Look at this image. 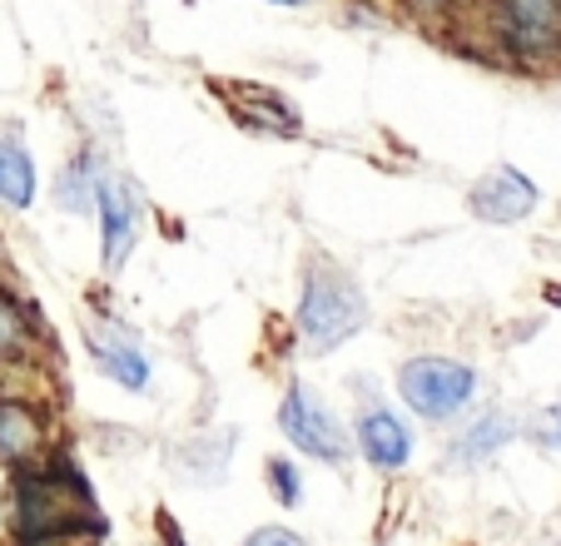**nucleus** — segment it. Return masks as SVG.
Here are the masks:
<instances>
[{
  "mask_svg": "<svg viewBox=\"0 0 561 546\" xmlns=\"http://www.w3.org/2000/svg\"><path fill=\"white\" fill-rule=\"evenodd\" d=\"M363 323H368L363 288L333 263H313V273L304 278V298H298V333H304L308 353H333Z\"/></svg>",
  "mask_w": 561,
  "mask_h": 546,
  "instance_id": "nucleus-1",
  "label": "nucleus"
},
{
  "mask_svg": "<svg viewBox=\"0 0 561 546\" xmlns=\"http://www.w3.org/2000/svg\"><path fill=\"white\" fill-rule=\"evenodd\" d=\"M90 522V497L75 477L31 473L15 487V536L21 542H50V536L80 532Z\"/></svg>",
  "mask_w": 561,
  "mask_h": 546,
  "instance_id": "nucleus-2",
  "label": "nucleus"
},
{
  "mask_svg": "<svg viewBox=\"0 0 561 546\" xmlns=\"http://www.w3.org/2000/svg\"><path fill=\"white\" fill-rule=\"evenodd\" d=\"M398 398L423 422H453L477 398V373L457 357H413L398 368Z\"/></svg>",
  "mask_w": 561,
  "mask_h": 546,
  "instance_id": "nucleus-3",
  "label": "nucleus"
},
{
  "mask_svg": "<svg viewBox=\"0 0 561 546\" xmlns=\"http://www.w3.org/2000/svg\"><path fill=\"white\" fill-rule=\"evenodd\" d=\"M278 428L298 452H308V457L329 467H343L353 457L348 428L333 418V408L318 393H308V383H288L284 402H278Z\"/></svg>",
  "mask_w": 561,
  "mask_h": 546,
  "instance_id": "nucleus-4",
  "label": "nucleus"
},
{
  "mask_svg": "<svg viewBox=\"0 0 561 546\" xmlns=\"http://www.w3.org/2000/svg\"><path fill=\"white\" fill-rule=\"evenodd\" d=\"M358 452L378 473H403V467L413 463V428L392 408L368 402V408L358 412Z\"/></svg>",
  "mask_w": 561,
  "mask_h": 546,
  "instance_id": "nucleus-5",
  "label": "nucleus"
},
{
  "mask_svg": "<svg viewBox=\"0 0 561 546\" xmlns=\"http://www.w3.org/2000/svg\"><path fill=\"white\" fill-rule=\"evenodd\" d=\"M537 209V184H531L522 169L502 164L492 169L488 179H477V190H472V214L477 219H488V224H517L522 214Z\"/></svg>",
  "mask_w": 561,
  "mask_h": 546,
  "instance_id": "nucleus-6",
  "label": "nucleus"
},
{
  "mask_svg": "<svg viewBox=\"0 0 561 546\" xmlns=\"http://www.w3.org/2000/svg\"><path fill=\"white\" fill-rule=\"evenodd\" d=\"M85 338H90V357L100 363V373H105L110 383H119V388H129V393L149 388V357L139 353V343L129 333L105 328V323H90Z\"/></svg>",
  "mask_w": 561,
  "mask_h": 546,
  "instance_id": "nucleus-7",
  "label": "nucleus"
},
{
  "mask_svg": "<svg viewBox=\"0 0 561 546\" xmlns=\"http://www.w3.org/2000/svg\"><path fill=\"white\" fill-rule=\"evenodd\" d=\"M502 31L522 55H547L561 45V5L557 0H507Z\"/></svg>",
  "mask_w": 561,
  "mask_h": 546,
  "instance_id": "nucleus-8",
  "label": "nucleus"
},
{
  "mask_svg": "<svg viewBox=\"0 0 561 546\" xmlns=\"http://www.w3.org/2000/svg\"><path fill=\"white\" fill-rule=\"evenodd\" d=\"M100 219H105V269L119 273L135 243V200L119 184H100Z\"/></svg>",
  "mask_w": 561,
  "mask_h": 546,
  "instance_id": "nucleus-9",
  "label": "nucleus"
},
{
  "mask_svg": "<svg viewBox=\"0 0 561 546\" xmlns=\"http://www.w3.org/2000/svg\"><path fill=\"white\" fill-rule=\"evenodd\" d=\"M517 432V422L507 418V412H482V418L472 422V428L457 437V447H453V463L457 467H477V463H488L492 452L502 447V442Z\"/></svg>",
  "mask_w": 561,
  "mask_h": 546,
  "instance_id": "nucleus-10",
  "label": "nucleus"
},
{
  "mask_svg": "<svg viewBox=\"0 0 561 546\" xmlns=\"http://www.w3.org/2000/svg\"><path fill=\"white\" fill-rule=\"evenodd\" d=\"M0 200L15 204V209H25L35 200V169L15 135H0Z\"/></svg>",
  "mask_w": 561,
  "mask_h": 546,
  "instance_id": "nucleus-11",
  "label": "nucleus"
},
{
  "mask_svg": "<svg viewBox=\"0 0 561 546\" xmlns=\"http://www.w3.org/2000/svg\"><path fill=\"white\" fill-rule=\"evenodd\" d=\"M35 447H41V422H35V412H25L21 402H0V457L25 463Z\"/></svg>",
  "mask_w": 561,
  "mask_h": 546,
  "instance_id": "nucleus-12",
  "label": "nucleus"
},
{
  "mask_svg": "<svg viewBox=\"0 0 561 546\" xmlns=\"http://www.w3.org/2000/svg\"><path fill=\"white\" fill-rule=\"evenodd\" d=\"M25 348H31V333H25L21 308L0 294V357H25Z\"/></svg>",
  "mask_w": 561,
  "mask_h": 546,
  "instance_id": "nucleus-13",
  "label": "nucleus"
},
{
  "mask_svg": "<svg viewBox=\"0 0 561 546\" xmlns=\"http://www.w3.org/2000/svg\"><path fill=\"white\" fill-rule=\"evenodd\" d=\"M268 492L278 497V507H298L304 477H298V467L288 463V457H268Z\"/></svg>",
  "mask_w": 561,
  "mask_h": 546,
  "instance_id": "nucleus-14",
  "label": "nucleus"
},
{
  "mask_svg": "<svg viewBox=\"0 0 561 546\" xmlns=\"http://www.w3.org/2000/svg\"><path fill=\"white\" fill-rule=\"evenodd\" d=\"M90 174H95V159H80V164H70V174H65V190H60V204L65 209H85L90 204Z\"/></svg>",
  "mask_w": 561,
  "mask_h": 546,
  "instance_id": "nucleus-15",
  "label": "nucleus"
},
{
  "mask_svg": "<svg viewBox=\"0 0 561 546\" xmlns=\"http://www.w3.org/2000/svg\"><path fill=\"white\" fill-rule=\"evenodd\" d=\"M244 546H308L298 532H288V526H259V532L244 536Z\"/></svg>",
  "mask_w": 561,
  "mask_h": 546,
  "instance_id": "nucleus-16",
  "label": "nucleus"
},
{
  "mask_svg": "<svg viewBox=\"0 0 561 546\" xmlns=\"http://www.w3.org/2000/svg\"><path fill=\"white\" fill-rule=\"evenodd\" d=\"M537 442L551 447V452H561V408H547L537 418Z\"/></svg>",
  "mask_w": 561,
  "mask_h": 546,
  "instance_id": "nucleus-17",
  "label": "nucleus"
},
{
  "mask_svg": "<svg viewBox=\"0 0 561 546\" xmlns=\"http://www.w3.org/2000/svg\"><path fill=\"white\" fill-rule=\"evenodd\" d=\"M284 5H308V0H284Z\"/></svg>",
  "mask_w": 561,
  "mask_h": 546,
  "instance_id": "nucleus-18",
  "label": "nucleus"
}]
</instances>
